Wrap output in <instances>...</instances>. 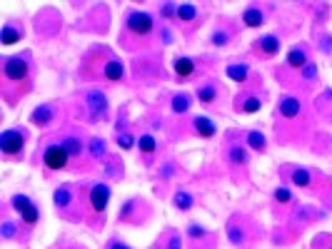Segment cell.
I'll use <instances>...</instances> for the list:
<instances>
[{
	"label": "cell",
	"instance_id": "1",
	"mask_svg": "<svg viewBox=\"0 0 332 249\" xmlns=\"http://www.w3.org/2000/svg\"><path fill=\"white\" fill-rule=\"evenodd\" d=\"M67 150L63 147V145H50L48 150H45V155H43V159H45V167L48 170H63L65 164H67Z\"/></svg>",
	"mask_w": 332,
	"mask_h": 249
},
{
	"label": "cell",
	"instance_id": "2",
	"mask_svg": "<svg viewBox=\"0 0 332 249\" xmlns=\"http://www.w3.org/2000/svg\"><path fill=\"white\" fill-rule=\"evenodd\" d=\"M13 207L20 212V217H23L25 224H35V222H38V207H35L25 194H15L13 197Z\"/></svg>",
	"mask_w": 332,
	"mask_h": 249
},
{
	"label": "cell",
	"instance_id": "3",
	"mask_svg": "<svg viewBox=\"0 0 332 249\" xmlns=\"http://www.w3.org/2000/svg\"><path fill=\"white\" fill-rule=\"evenodd\" d=\"M25 140H23V132H15V130H8L0 135V150H3L5 155H18L23 150Z\"/></svg>",
	"mask_w": 332,
	"mask_h": 249
},
{
	"label": "cell",
	"instance_id": "4",
	"mask_svg": "<svg viewBox=\"0 0 332 249\" xmlns=\"http://www.w3.org/2000/svg\"><path fill=\"white\" fill-rule=\"evenodd\" d=\"M128 28L135 35H147V32L153 30V18L147 15V13H130L128 15Z\"/></svg>",
	"mask_w": 332,
	"mask_h": 249
},
{
	"label": "cell",
	"instance_id": "5",
	"mask_svg": "<svg viewBox=\"0 0 332 249\" xmlns=\"http://www.w3.org/2000/svg\"><path fill=\"white\" fill-rule=\"evenodd\" d=\"M3 75L8 80H25L28 77V62L23 58H8L3 65Z\"/></svg>",
	"mask_w": 332,
	"mask_h": 249
},
{
	"label": "cell",
	"instance_id": "6",
	"mask_svg": "<svg viewBox=\"0 0 332 249\" xmlns=\"http://www.w3.org/2000/svg\"><path fill=\"white\" fill-rule=\"evenodd\" d=\"M107 199H110V187L107 185H95L90 189V202H93V210L95 212H102L107 207Z\"/></svg>",
	"mask_w": 332,
	"mask_h": 249
},
{
	"label": "cell",
	"instance_id": "7",
	"mask_svg": "<svg viewBox=\"0 0 332 249\" xmlns=\"http://www.w3.org/2000/svg\"><path fill=\"white\" fill-rule=\"evenodd\" d=\"M300 100H295V97H285L282 102H280V115L282 117H287V120H292V117H298L300 115Z\"/></svg>",
	"mask_w": 332,
	"mask_h": 249
},
{
	"label": "cell",
	"instance_id": "8",
	"mask_svg": "<svg viewBox=\"0 0 332 249\" xmlns=\"http://www.w3.org/2000/svg\"><path fill=\"white\" fill-rule=\"evenodd\" d=\"M175 72H177V77H190L195 72V62L190 58H177L175 60Z\"/></svg>",
	"mask_w": 332,
	"mask_h": 249
},
{
	"label": "cell",
	"instance_id": "9",
	"mask_svg": "<svg viewBox=\"0 0 332 249\" xmlns=\"http://www.w3.org/2000/svg\"><path fill=\"white\" fill-rule=\"evenodd\" d=\"M260 50H263L265 55H277V50H280V40H277L275 35L260 37Z\"/></svg>",
	"mask_w": 332,
	"mask_h": 249
},
{
	"label": "cell",
	"instance_id": "10",
	"mask_svg": "<svg viewBox=\"0 0 332 249\" xmlns=\"http://www.w3.org/2000/svg\"><path fill=\"white\" fill-rule=\"evenodd\" d=\"M123 75H125V67H123L118 60H110V62L105 65V77H107V80L118 82V80H123Z\"/></svg>",
	"mask_w": 332,
	"mask_h": 249
},
{
	"label": "cell",
	"instance_id": "11",
	"mask_svg": "<svg viewBox=\"0 0 332 249\" xmlns=\"http://www.w3.org/2000/svg\"><path fill=\"white\" fill-rule=\"evenodd\" d=\"M195 130H198L202 137H212V135H215V124H212L207 117H195Z\"/></svg>",
	"mask_w": 332,
	"mask_h": 249
},
{
	"label": "cell",
	"instance_id": "12",
	"mask_svg": "<svg viewBox=\"0 0 332 249\" xmlns=\"http://www.w3.org/2000/svg\"><path fill=\"white\" fill-rule=\"evenodd\" d=\"M88 102H90V107H93V112H95V115L105 112V107H107V102H105V95H102V93H90V95H88Z\"/></svg>",
	"mask_w": 332,
	"mask_h": 249
},
{
	"label": "cell",
	"instance_id": "13",
	"mask_svg": "<svg viewBox=\"0 0 332 249\" xmlns=\"http://www.w3.org/2000/svg\"><path fill=\"white\" fill-rule=\"evenodd\" d=\"M245 25L247 28H260L263 25V10H257V8H250L247 13H245Z\"/></svg>",
	"mask_w": 332,
	"mask_h": 249
},
{
	"label": "cell",
	"instance_id": "14",
	"mask_svg": "<svg viewBox=\"0 0 332 249\" xmlns=\"http://www.w3.org/2000/svg\"><path fill=\"white\" fill-rule=\"evenodd\" d=\"M287 62H290V67H302V65L307 62V55H305V50H300V48L290 50V58H287Z\"/></svg>",
	"mask_w": 332,
	"mask_h": 249
},
{
	"label": "cell",
	"instance_id": "15",
	"mask_svg": "<svg viewBox=\"0 0 332 249\" xmlns=\"http://www.w3.org/2000/svg\"><path fill=\"white\" fill-rule=\"evenodd\" d=\"M50 120H53V110L50 107H38L33 112V122L35 124H48Z\"/></svg>",
	"mask_w": 332,
	"mask_h": 249
},
{
	"label": "cell",
	"instance_id": "16",
	"mask_svg": "<svg viewBox=\"0 0 332 249\" xmlns=\"http://www.w3.org/2000/svg\"><path fill=\"white\" fill-rule=\"evenodd\" d=\"M18 37H20V32L13 25H5L3 28V35H0V43H3V45H13V43H18Z\"/></svg>",
	"mask_w": 332,
	"mask_h": 249
},
{
	"label": "cell",
	"instance_id": "17",
	"mask_svg": "<svg viewBox=\"0 0 332 249\" xmlns=\"http://www.w3.org/2000/svg\"><path fill=\"white\" fill-rule=\"evenodd\" d=\"M137 147H140V152H145V155H153L158 145H155V137H153V135H142L140 142H137Z\"/></svg>",
	"mask_w": 332,
	"mask_h": 249
},
{
	"label": "cell",
	"instance_id": "18",
	"mask_svg": "<svg viewBox=\"0 0 332 249\" xmlns=\"http://www.w3.org/2000/svg\"><path fill=\"white\" fill-rule=\"evenodd\" d=\"M228 75H230L232 80L242 82V80H247V65H230V67H228Z\"/></svg>",
	"mask_w": 332,
	"mask_h": 249
},
{
	"label": "cell",
	"instance_id": "19",
	"mask_svg": "<svg viewBox=\"0 0 332 249\" xmlns=\"http://www.w3.org/2000/svg\"><path fill=\"white\" fill-rule=\"evenodd\" d=\"M63 147L67 150V155H70V157H78V155H80V150H83V147H80V142H78L75 137H67V140L63 142Z\"/></svg>",
	"mask_w": 332,
	"mask_h": 249
},
{
	"label": "cell",
	"instance_id": "20",
	"mask_svg": "<svg viewBox=\"0 0 332 249\" xmlns=\"http://www.w3.org/2000/svg\"><path fill=\"white\" fill-rule=\"evenodd\" d=\"M188 107H190V100L185 95H175V100H172V110L175 112H188Z\"/></svg>",
	"mask_w": 332,
	"mask_h": 249
},
{
	"label": "cell",
	"instance_id": "21",
	"mask_svg": "<svg viewBox=\"0 0 332 249\" xmlns=\"http://www.w3.org/2000/svg\"><path fill=\"white\" fill-rule=\"evenodd\" d=\"M175 204L180 207V210H190V207H193V197H190L188 192H177V197H175Z\"/></svg>",
	"mask_w": 332,
	"mask_h": 249
},
{
	"label": "cell",
	"instance_id": "22",
	"mask_svg": "<svg viewBox=\"0 0 332 249\" xmlns=\"http://www.w3.org/2000/svg\"><path fill=\"white\" fill-rule=\"evenodd\" d=\"M177 15H180L182 20H185V23H190V20L198 15V10H195L193 5H177Z\"/></svg>",
	"mask_w": 332,
	"mask_h": 249
},
{
	"label": "cell",
	"instance_id": "23",
	"mask_svg": "<svg viewBox=\"0 0 332 249\" xmlns=\"http://www.w3.org/2000/svg\"><path fill=\"white\" fill-rule=\"evenodd\" d=\"M55 204H58V207H67V204H70V189H67V187H63V189L55 192Z\"/></svg>",
	"mask_w": 332,
	"mask_h": 249
},
{
	"label": "cell",
	"instance_id": "24",
	"mask_svg": "<svg viewBox=\"0 0 332 249\" xmlns=\"http://www.w3.org/2000/svg\"><path fill=\"white\" fill-rule=\"evenodd\" d=\"M247 140H250L252 150H265V137H263L260 132H250V135H247Z\"/></svg>",
	"mask_w": 332,
	"mask_h": 249
},
{
	"label": "cell",
	"instance_id": "25",
	"mask_svg": "<svg viewBox=\"0 0 332 249\" xmlns=\"http://www.w3.org/2000/svg\"><path fill=\"white\" fill-rule=\"evenodd\" d=\"M292 182H295V185H300V187H307V185H310V175H307L305 170H295Z\"/></svg>",
	"mask_w": 332,
	"mask_h": 249
},
{
	"label": "cell",
	"instance_id": "26",
	"mask_svg": "<svg viewBox=\"0 0 332 249\" xmlns=\"http://www.w3.org/2000/svg\"><path fill=\"white\" fill-rule=\"evenodd\" d=\"M215 95H217V93H215V88H210V85L198 90V97H200V102H212V100H215Z\"/></svg>",
	"mask_w": 332,
	"mask_h": 249
},
{
	"label": "cell",
	"instance_id": "27",
	"mask_svg": "<svg viewBox=\"0 0 332 249\" xmlns=\"http://www.w3.org/2000/svg\"><path fill=\"white\" fill-rule=\"evenodd\" d=\"M230 159L242 164V162H247V152H245L242 147H230Z\"/></svg>",
	"mask_w": 332,
	"mask_h": 249
},
{
	"label": "cell",
	"instance_id": "28",
	"mask_svg": "<svg viewBox=\"0 0 332 249\" xmlns=\"http://www.w3.org/2000/svg\"><path fill=\"white\" fill-rule=\"evenodd\" d=\"M90 152H93V157H102V152H105V145H102V140H90Z\"/></svg>",
	"mask_w": 332,
	"mask_h": 249
},
{
	"label": "cell",
	"instance_id": "29",
	"mask_svg": "<svg viewBox=\"0 0 332 249\" xmlns=\"http://www.w3.org/2000/svg\"><path fill=\"white\" fill-rule=\"evenodd\" d=\"M275 197H277V202H290V199H292V192H290L287 187H280V189L275 192Z\"/></svg>",
	"mask_w": 332,
	"mask_h": 249
},
{
	"label": "cell",
	"instance_id": "30",
	"mask_svg": "<svg viewBox=\"0 0 332 249\" xmlns=\"http://www.w3.org/2000/svg\"><path fill=\"white\" fill-rule=\"evenodd\" d=\"M242 110H245V112H255V110H260V100H257V97H250V100L242 105Z\"/></svg>",
	"mask_w": 332,
	"mask_h": 249
},
{
	"label": "cell",
	"instance_id": "31",
	"mask_svg": "<svg viewBox=\"0 0 332 249\" xmlns=\"http://www.w3.org/2000/svg\"><path fill=\"white\" fill-rule=\"evenodd\" d=\"M118 142H120V147H123V150H130V147H133V137H130V135H120V137H118Z\"/></svg>",
	"mask_w": 332,
	"mask_h": 249
},
{
	"label": "cell",
	"instance_id": "32",
	"mask_svg": "<svg viewBox=\"0 0 332 249\" xmlns=\"http://www.w3.org/2000/svg\"><path fill=\"white\" fill-rule=\"evenodd\" d=\"M13 232H15V227H13L10 222H3V234H5V237H13Z\"/></svg>",
	"mask_w": 332,
	"mask_h": 249
},
{
	"label": "cell",
	"instance_id": "33",
	"mask_svg": "<svg viewBox=\"0 0 332 249\" xmlns=\"http://www.w3.org/2000/svg\"><path fill=\"white\" fill-rule=\"evenodd\" d=\"M172 10L177 13V8H175V5H170V3H167V5H163V15H165V18H170V15H172Z\"/></svg>",
	"mask_w": 332,
	"mask_h": 249
},
{
	"label": "cell",
	"instance_id": "34",
	"mask_svg": "<svg viewBox=\"0 0 332 249\" xmlns=\"http://www.w3.org/2000/svg\"><path fill=\"white\" fill-rule=\"evenodd\" d=\"M180 247H182L180 237H172V239H170V247H167V249H180Z\"/></svg>",
	"mask_w": 332,
	"mask_h": 249
},
{
	"label": "cell",
	"instance_id": "35",
	"mask_svg": "<svg viewBox=\"0 0 332 249\" xmlns=\"http://www.w3.org/2000/svg\"><path fill=\"white\" fill-rule=\"evenodd\" d=\"M312 75H315V67H312V65H307V67H305V77H307V80H310V77H312Z\"/></svg>",
	"mask_w": 332,
	"mask_h": 249
},
{
	"label": "cell",
	"instance_id": "36",
	"mask_svg": "<svg viewBox=\"0 0 332 249\" xmlns=\"http://www.w3.org/2000/svg\"><path fill=\"white\" fill-rule=\"evenodd\" d=\"M110 249H130V247H125V244H120V242H115L113 247H110Z\"/></svg>",
	"mask_w": 332,
	"mask_h": 249
}]
</instances>
